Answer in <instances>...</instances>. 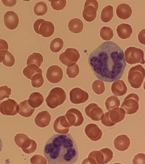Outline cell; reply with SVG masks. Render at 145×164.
<instances>
[{"instance_id": "obj_1", "label": "cell", "mask_w": 145, "mask_h": 164, "mask_svg": "<svg viewBox=\"0 0 145 164\" xmlns=\"http://www.w3.org/2000/svg\"><path fill=\"white\" fill-rule=\"evenodd\" d=\"M88 61L97 78L110 82L122 77L126 65L123 50L111 41L97 47L90 54Z\"/></svg>"}, {"instance_id": "obj_2", "label": "cell", "mask_w": 145, "mask_h": 164, "mask_svg": "<svg viewBox=\"0 0 145 164\" xmlns=\"http://www.w3.org/2000/svg\"><path fill=\"white\" fill-rule=\"evenodd\" d=\"M43 154L48 164H72L77 161L78 151L70 134H55L46 143Z\"/></svg>"}, {"instance_id": "obj_3", "label": "cell", "mask_w": 145, "mask_h": 164, "mask_svg": "<svg viewBox=\"0 0 145 164\" xmlns=\"http://www.w3.org/2000/svg\"><path fill=\"white\" fill-rule=\"evenodd\" d=\"M145 75V69L141 65L132 67L128 72V81L132 88H139L143 83Z\"/></svg>"}, {"instance_id": "obj_4", "label": "cell", "mask_w": 145, "mask_h": 164, "mask_svg": "<svg viewBox=\"0 0 145 164\" xmlns=\"http://www.w3.org/2000/svg\"><path fill=\"white\" fill-rule=\"evenodd\" d=\"M66 94L64 90L60 87H56L50 91L46 99L47 105L54 109L62 104L66 98Z\"/></svg>"}, {"instance_id": "obj_5", "label": "cell", "mask_w": 145, "mask_h": 164, "mask_svg": "<svg viewBox=\"0 0 145 164\" xmlns=\"http://www.w3.org/2000/svg\"><path fill=\"white\" fill-rule=\"evenodd\" d=\"M125 113L121 108H117L106 112L102 119L101 122L104 125L111 127L121 121L124 118Z\"/></svg>"}, {"instance_id": "obj_6", "label": "cell", "mask_w": 145, "mask_h": 164, "mask_svg": "<svg viewBox=\"0 0 145 164\" xmlns=\"http://www.w3.org/2000/svg\"><path fill=\"white\" fill-rule=\"evenodd\" d=\"M33 27L37 33L45 37L51 36L55 30V27L52 23L41 18L38 19L35 21Z\"/></svg>"}, {"instance_id": "obj_7", "label": "cell", "mask_w": 145, "mask_h": 164, "mask_svg": "<svg viewBox=\"0 0 145 164\" xmlns=\"http://www.w3.org/2000/svg\"><path fill=\"white\" fill-rule=\"evenodd\" d=\"M125 57L126 62L130 64L145 63L144 52L139 48L132 47L127 48L125 51Z\"/></svg>"}, {"instance_id": "obj_8", "label": "cell", "mask_w": 145, "mask_h": 164, "mask_svg": "<svg viewBox=\"0 0 145 164\" xmlns=\"http://www.w3.org/2000/svg\"><path fill=\"white\" fill-rule=\"evenodd\" d=\"M138 96L134 93H130L124 98L120 108L125 113L132 114L136 113L139 108Z\"/></svg>"}, {"instance_id": "obj_9", "label": "cell", "mask_w": 145, "mask_h": 164, "mask_svg": "<svg viewBox=\"0 0 145 164\" xmlns=\"http://www.w3.org/2000/svg\"><path fill=\"white\" fill-rule=\"evenodd\" d=\"M98 4L96 0H86L83 11V16L87 21L90 22L95 18Z\"/></svg>"}, {"instance_id": "obj_10", "label": "cell", "mask_w": 145, "mask_h": 164, "mask_svg": "<svg viewBox=\"0 0 145 164\" xmlns=\"http://www.w3.org/2000/svg\"><path fill=\"white\" fill-rule=\"evenodd\" d=\"M80 58V54L77 49L69 48L60 55L59 59L63 64L68 66L71 64L76 63Z\"/></svg>"}, {"instance_id": "obj_11", "label": "cell", "mask_w": 145, "mask_h": 164, "mask_svg": "<svg viewBox=\"0 0 145 164\" xmlns=\"http://www.w3.org/2000/svg\"><path fill=\"white\" fill-rule=\"evenodd\" d=\"M65 116L71 126H79L82 124L84 121L81 112L76 108H72L68 110Z\"/></svg>"}, {"instance_id": "obj_12", "label": "cell", "mask_w": 145, "mask_h": 164, "mask_svg": "<svg viewBox=\"0 0 145 164\" xmlns=\"http://www.w3.org/2000/svg\"><path fill=\"white\" fill-rule=\"evenodd\" d=\"M18 104L14 100L8 99L0 104V112L3 115L13 116L17 114Z\"/></svg>"}, {"instance_id": "obj_13", "label": "cell", "mask_w": 145, "mask_h": 164, "mask_svg": "<svg viewBox=\"0 0 145 164\" xmlns=\"http://www.w3.org/2000/svg\"><path fill=\"white\" fill-rule=\"evenodd\" d=\"M85 111L86 115L94 121L100 120L104 115L102 109L95 103L89 104L85 107Z\"/></svg>"}, {"instance_id": "obj_14", "label": "cell", "mask_w": 145, "mask_h": 164, "mask_svg": "<svg viewBox=\"0 0 145 164\" xmlns=\"http://www.w3.org/2000/svg\"><path fill=\"white\" fill-rule=\"evenodd\" d=\"M69 95L71 101L76 104L83 103L89 98L88 93L79 88H76L71 90Z\"/></svg>"}, {"instance_id": "obj_15", "label": "cell", "mask_w": 145, "mask_h": 164, "mask_svg": "<svg viewBox=\"0 0 145 164\" xmlns=\"http://www.w3.org/2000/svg\"><path fill=\"white\" fill-rule=\"evenodd\" d=\"M63 76V72L62 68L56 65H52L48 69L46 77L50 83H57L60 82Z\"/></svg>"}, {"instance_id": "obj_16", "label": "cell", "mask_w": 145, "mask_h": 164, "mask_svg": "<svg viewBox=\"0 0 145 164\" xmlns=\"http://www.w3.org/2000/svg\"><path fill=\"white\" fill-rule=\"evenodd\" d=\"M53 126L56 132L63 135L67 134L69 128L71 127L64 116H60L57 118L54 122Z\"/></svg>"}, {"instance_id": "obj_17", "label": "cell", "mask_w": 145, "mask_h": 164, "mask_svg": "<svg viewBox=\"0 0 145 164\" xmlns=\"http://www.w3.org/2000/svg\"><path fill=\"white\" fill-rule=\"evenodd\" d=\"M4 21L6 26L11 30L16 28L19 23L18 16L13 11H9L6 12L4 16Z\"/></svg>"}, {"instance_id": "obj_18", "label": "cell", "mask_w": 145, "mask_h": 164, "mask_svg": "<svg viewBox=\"0 0 145 164\" xmlns=\"http://www.w3.org/2000/svg\"><path fill=\"white\" fill-rule=\"evenodd\" d=\"M85 132L87 136L91 140L96 141L101 138L102 132L98 126L94 124H90L85 128Z\"/></svg>"}, {"instance_id": "obj_19", "label": "cell", "mask_w": 145, "mask_h": 164, "mask_svg": "<svg viewBox=\"0 0 145 164\" xmlns=\"http://www.w3.org/2000/svg\"><path fill=\"white\" fill-rule=\"evenodd\" d=\"M51 120V116L49 113L46 110L39 112L34 119L36 124L39 127L43 128L48 126Z\"/></svg>"}, {"instance_id": "obj_20", "label": "cell", "mask_w": 145, "mask_h": 164, "mask_svg": "<svg viewBox=\"0 0 145 164\" xmlns=\"http://www.w3.org/2000/svg\"><path fill=\"white\" fill-rule=\"evenodd\" d=\"M130 144V139L125 135L122 134L118 136L114 141L115 148L120 151H124L127 149Z\"/></svg>"}, {"instance_id": "obj_21", "label": "cell", "mask_w": 145, "mask_h": 164, "mask_svg": "<svg viewBox=\"0 0 145 164\" xmlns=\"http://www.w3.org/2000/svg\"><path fill=\"white\" fill-rule=\"evenodd\" d=\"M35 110V108L30 105L28 100L21 102L18 105L17 108V112L21 116L26 117L32 116Z\"/></svg>"}, {"instance_id": "obj_22", "label": "cell", "mask_w": 145, "mask_h": 164, "mask_svg": "<svg viewBox=\"0 0 145 164\" xmlns=\"http://www.w3.org/2000/svg\"><path fill=\"white\" fill-rule=\"evenodd\" d=\"M116 12L118 17L123 20H125L130 17L132 14V11L131 7L128 4L122 3L117 6Z\"/></svg>"}, {"instance_id": "obj_23", "label": "cell", "mask_w": 145, "mask_h": 164, "mask_svg": "<svg viewBox=\"0 0 145 164\" xmlns=\"http://www.w3.org/2000/svg\"><path fill=\"white\" fill-rule=\"evenodd\" d=\"M111 90L112 93L115 95L121 96L126 93L127 88L123 81L118 80L113 83L111 86Z\"/></svg>"}, {"instance_id": "obj_24", "label": "cell", "mask_w": 145, "mask_h": 164, "mask_svg": "<svg viewBox=\"0 0 145 164\" xmlns=\"http://www.w3.org/2000/svg\"><path fill=\"white\" fill-rule=\"evenodd\" d=\"M118 35L122 39L129 38L132 33V29L130 25L126 23H121L118 25L116 29Z\"/></svg>"}, {"instance_id": "obj_25", "label": "cell", "mask_w": 145, "mask_h": 164, "mask_svg": "<svg viewBox=\"0 0 145 164\" xmlns=\"http://www.w3.org/2000/svg\"><path fill=\"white\" fill-rule=\"evenodd\" d=\"M68 26L71 32L74 33H78L83 30V22L80 19L74 18L69 21Z\"/></svg>"}, {"instance_id": "obj_26", "label": "cell", "mask_w": 145, "mask_h": 164, "mask_svg": "<svg viewBox=\"0 0 145 164\" xmlns=\"http://www.w3.org/2000/svg\"><path fill=\"white\" fill-rule=\"evenodd\" d=\"M43 100V97L41 94L38 92H35L30 95L28 101L32 107L35 108L40 106Z\"/></svg>"}, {"instance_id": "obj_27", "label": "cell", "mask_w": 145, "mask_h": 164, "mask_svg": "<svg viewBox=\"0 0 145 164\" xmlns=\"http://www.w3.org/2000/svg\"><path fill=\"white\" fill-rule=\"evenodd\" d=\"M43 61V57L42 55L39 53L34 52L30 55L27 60V66L33 65L39 67Z\"/></svg>"}, {"instance_id": "obj_28", "label": "cell", "mask_w": 145, "mask_h": 164, "mask_svg": "<svg viewBox=\"0 0 145 164\" xmlns=\"http://www.w3.org/2000/svg\"><path fill=\"white\" fill-rule=\"evenodd\" d=\"M24 75L27 78L31 80L33 77L38 74H42L41 69L36 66L33 65L28 66L23 70Z\"/></svg>"}, {"instance_id": "obj_29", "label": "cell", "mask_w": 145, "mask_h": 164, "mask_svg": "<svg viewBox=\"0 0 145 164\" xmlns=\"http://www.w3.org/2000/svg\"><path fill=\"white\" fill-rule=\"evenodd\" d=\"M113 15V8L111 5H108L102 10L101 15V19L102 21L107 23L110 21Z\"/></svg>"}, {"instance_id": "obj_30", "label": "cell", "mask_w": 145, "mask_h": 164, "mask_svg": "<svg viewBox=\"0 0 145 164\" xmlns=\"http://www.w3.org/2000/svg\"><path fill=\"white\" fill-rule=\"evenodd\" d=\"M37 147L36 142L34 140L28 139L22 144L21 148L25 153L30 154L33 153L36 149Z\"/></svg>"}, {"instance_id": "obj_31", "label": "cell", "mask_w": 145, "mask_h": 164, "mask_svg": "<svg viewBox=\"0 0 145 164\" xmlns=\"http://www.w3.org/2000/svg\"><path fill=\"white\" fill-rule=\"evenodd\" d=\"M120 104V100L117 97L114 95L111 96L108 98L105 102L106 109L109 111L118 108Z\"/></svg>"}, {"instance_id": "obj_32", "label": "cell", "mask_w": 145, "mask_h": 164, "mask_svg": "<svg viewBox=\"0 0 145 164\" xmlns=\"http://www.w3.org/2000/svg\"><path fill=\"white\" fill-rule=\"evenodd\" d=\"M64 45L63 40L59 37L56 38L51 42L50 46V50L53 52L57 53L60 51Z\"/></svg>"}, {"instance_id": "obj_33", "label": "cell", "mask_w": 145, "mask_h": 164, "mask_svg": "<svg viewBox=\"0 0 145 164\" xmlns=\"http://www.w3.org/2000/svg\"><path fill=\"white\" fill-rule=\"evenodd\" d=\"M47 6L46 3L43 1L37 2L34 7V12L38 16L44 15L47 13Z\"/></svg>"}, {"instance_id": "obj_34", "label": "cell", "mask_w": 145, "mask_h": 164, "mask_svg": "<svg viewBox=\"0 0 145 164\" xmlns=\"http://www.w3.org/2000/svg\"><path fill=\"white\" fill-rule=\"evenodd\" d=\"M100 35L101 38L105 40H111L113 35V31L110 27L104 26L102 27L100 31Z\"/></svg>"}, {"instance_id": "obj_35", "label": "cell", "mask_w": 145, "mask_h": 164, "mask_svg": "<svg viewBox=\"0 0 145 164\" xmlns=\"http://www.w3.org/2000/svg\"><path fill=\"white\" fill-rule=\"evenodd\" d=\"M79 67L76 63L71 64L67 66L66 73L69 78H74L79 74Z\"/></svg>"}, {"instance_id": "obj_36", "label": "cell", "mask_w": 145, "mask_h": 164, "mask_svg": "<svg viewBox=\"0 0 145 164\" xmlns=\"http://www.w3.org/2000/svg\"><path fill=\"white\" fill-rule=\"evenodd\" d=\"M92 88L96 94L100 95L103 93L105 90V85L103 82L100 80L94 81L92 84Z\"/></svg>"}, {"instance_id": "obj_37", "label": "cell", "mask_w": 145, "mask_h": 164, "mask_svg": "<svg viewBox=\"0 0 145 164\" xmlns=\"http://www.w3.org/2000/svg\"><path fill=\"white\" fill-rule=\"evenodd\" d=\"M8 45L5 40L0 39V63L4 60L6 53L8 51Z\"/></svg>"}, {"instance_id": "obj_38", "label": "cell", "mask_w": 145, "mask_h": 164, "mask_svg": "<svg viewBox=\"0 0 145 164\" xmlns=\"http://www.w3.org/2000/svg\"><path fill=\"white\" fill-rule=\"evenodd\" d=\"M50 2L52 8L55 10L59 11L62 10L65 6L67 1L65 0H48Z\"/></svg>"}, {"instance_id": "obj_39", "label": "cell", "mask_w": 145, "mask_h": 164, "mask_svg": "<svg viewBox=\"0 0 145 164\" xmlns=\"http://www.w3.org/2000/svg\"><path fill=\"white\" fill-rule=\"evenodd\" d=\"M15 62V58L10 52L8 51L6 53L5 58L2 63L3 64L7 67H11L14 64Z\"/></svg>"}, {"instance_id": "obj_40", "label": "cell", "mask_w": 145, "mask_h": 164, "mask_svg": "<svg viewBox=\"0 0 145 164\" xmlns=\"http://www.w3.org/2000/svg\"><path fill=\"white\" fill-rule=\"evenodd\" d=\"M11 91V89L6 85L0 87V100H1L5 98H9Z\"/></svg>"}, {"instance_id": "obj_41", "label": "cell", "mask_w": 145, "mask_h": 164, "mask_svg": "<svg viewBox=\"0 0 145 164\" xmlns=\"http://www.w3.org/2000/svg\"><path fill=\"white\" fill-rule=\"evenodd\" d=\"M29 139L27 135L23 134H19L15 136L14 141L16 144L20 147L21 148L24 142Z\"/></svg>"}, {"instance_id": "obj_42", "label": "cell", "mask_w": 145, "mask_h": 164, "mask_svg": "<svg viewBox=\"0 0 145 164\" xmlns=\"http://www.w3.org/2000/svg\"><path fill=\"white\" fill-rule=\"evenodd\" d=\"M31 163L32 164L47 163L46 159L43 156L39 155L34 156L30 159Z\"/></svg>"}, {"instance_id": "obj_43", "label": "cell", "mask_w": 145, "mask_h": 164, "mask_svg": "<svg viewBox=\"0 0 145 164\" xmlns=\"http://www.w3.org/2000/svg\"><path fill=\"white\" fill-rule=\"evenodd\" d=\"M145 155L140 153L137 155L133 160V163L135 164H145Z\"/></svg>"}, {"instance_id": "obj_44", "label": "cell", "mask_w": 145, "mask_h": 164, "mask_svg": "<svg viewBox=\"0 0 145 164\" xmlns=\"http://www.w3.org/2000/svg\"><path fill=\"white\" fill-rule=\"evenodd\" d=\"M139 41L141 43L145 45V29L142 30L139 32L138 35Z\"/></svg>"}, {"instance_id": "obj_45", "label": "cell", "mask_w": 145, "mask_h": 164, "mask_svg": "<svg viewBox=\"0 0 145 164\" xmlns=\"http://www.w3.org/2000/svg\"><path fill=\"white\" fill-rule=\"evenodd\" d=\"M4 5L8 7H12L15 5L16 3V0H2Z\"/></svg>"}, {"instance_id": "obj_46", "label": "cell", "mask_w": 145, "mask_h": 164, "mask_svg": "<svg viewBox=\"0 0 145 164\" xmlns=\"http://www.w3.org/2000/svg\"><path fill=\"white\" fill-rule=\"evenodd\" d=\"M2 147V142L1 139L0 138V152L1 150Z\"/></svg>"}, {"instance_id": "obj_47", "label": "cell", "mask_w": 145, "mask_h": 164, "mask_svg": "<svg viewBox=\"0 0 145 164\" xmlns=\"http://www.w3.org/2000/svg\"><path fill=\"white\" fill-rule=\"evenodd\" d=\"M0 37H1V35H0Z\"/></svg>"}, {"instance_id": "obj_48", "label": "cell", "mask_w": 145, "mask_h": 164, "mask_svg": "<svg viewBox=\"0 0 145 164\" xmlns=\"http://www.w3.org/2000/svg\"><path fill=\"white\" fill-rule=\"evenodd\" d=\"M1 102V101H0V102Z\"/></svg>"}]
</instances>
